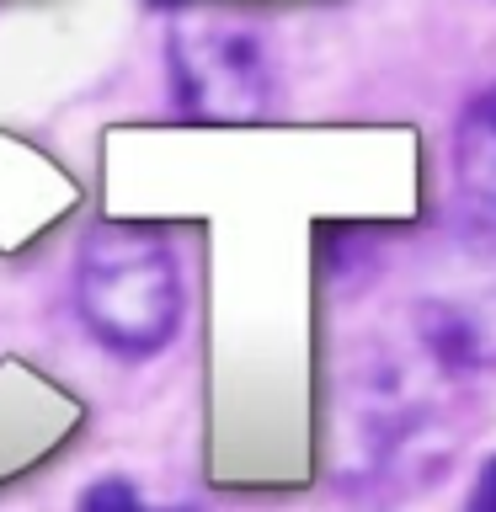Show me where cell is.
<instances>
[{
	"instance_id": "cell-1",
	"label": "cell",
	"mask_w": 496,
	"mask_h": 512,
	"mask_svg": "<svg viewBox=\"0 0 496 512\" xmlns=\"http://www.w3.org/2000/svg\"><path fill=\"white\" fill-rule=\"evenodd\" d=\"M75 304L86 331L118 358H150L182 326V267L171 246L144 230H107L86 235L75 272Z\"/></svg>"
},
{
	"instance_id": "cell-2",
	"label": "cell",
	"mask_w": 496,
	"mask_h": 512,
	"mask_svg": "<svg viewBox=\"0 0 496 512\" xmlns=\"http://www.w3.org/2000/svg\"><path fill=\"white\" fill-rule=\"evenodd\" d=\"M171 91L187 118H262L272 107V59L251 32L187 27L171 38Z\"/></svg>"
},
{
	"instance_id": "cell-3",
	"label": "cell",
	"mask_w": 496,
	"mask_h": 512,
	"mask_svg": "<svg viewBox=\"0 0 496 512\" xmlns=\"http://www.w3.org/2000/svg\"><path fill=\"white\" fill-rule=\"evenodd\" d=\"M454 176L464 198L496 208V86L480 91L454 128Z\"/></svg>"
},
{
	"instance_id": "cell-4",
	"label": "cell",
	"mask_w": 496,
	"mask_h": 512,
	"mask_svg": "<svg viewBox=\"0 0 496 512\" xmlns=\"http://www.w3.org/2000/svg\"><path fill=\"white\" fill-rule=\"evenodd\" d=\"M75 512H144V496L128 486L123 475H107V480H91V486L80 491Z\"/></svg>"
},
{
	"instance_id": "cell-5",
	"label": "cell",
	"mask_w": 496,
	"mask_h": 512,
	"mask_svg": "<svg viewBox=\"0 0 496 512\" xmlns=\"http://www.w3.org/2000/svg\"><path fill=\"white\" fill-rule=\"evenodd\" d=\"M464 512H496V454L480 459L470 491H464Z\"/></svg>"
},
{
	"instance_id": "cell-6",
	"label": "cell",
	"mask_w": 496,
	"mask_h": 512,
	"mask_svg": "<svg viewBox=\"0 0 496 512\" xmlns=\"http://www.w3.org/2000/svg\"><path fill=\"white\" fill-rule=\"evenodd\" d=\"M144 512H150V507H144ZM155 512H203V507H155Z\"/></svg>"
}]
</instances>
